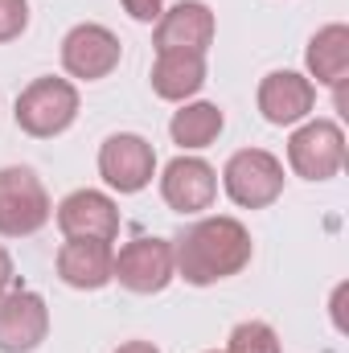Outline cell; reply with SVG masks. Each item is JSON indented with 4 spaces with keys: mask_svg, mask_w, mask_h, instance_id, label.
Here are the masks:
<instances>
[{
    "mask_svg": "<svg viewBox=\"0 0 349 353\" xmlns=\"http://www.w3.org/2000/svg\"><path fill=\"white\" fill-rule=\"evenodd\" d=\"M255 247H251V230L239 218H201L193 222L181 239L173 243V259H177V275L193 288H210L218 279L239 275L243 267L251 263Z\"/></svg>",
    "mask_w": 349,
    "mask_h": 353,
    "instance_id": "cell-1",
    "label": "cell"
},
{
    "mask_svg": "<svg viewBox=\"0 0 349 353\" xmlns=\"http://www.w3.org/2000/svg\"><path fill=\"white\" fill-rule=\"evenodd\" d=\"M12 119H17V128L25 136L54 140L79 119V87L70 79H54V74L50 79H33L17 94Z\"/></svg>",
    "mask_w": 349,
    "mask_h": 353,
    "instance_id": "cell-2",
    "label": "cell"
},
{
    "mask_svg": "<svg viewBox=\"0 0 349 353\" xmlns=\"http://www.w3.org/2000/svg\"><path fill=\"white\" fill-rule=\"evenodd\" d=\"M54 218L41 176L25 165L0 169V239H29Z\"/></svg>",
    "mask_w": 349,
    "mask_h": 353,
    "instance_id": "cell-3",
    "label": "cell"
},
{
    "mask_svg": "<svg viewBox=\"0 0 349 353\" xmlns=\"http://www.w3.org/2000/svg\"><path fill=\"white\" fill-rule=\"evenodd\" d=\"M222 189L235 205L263 210L283 193V161L267 148H239L222 169Z\"/></svg>",
    "mask_w": 349,
    "mask_h": 353,
    "instance_id": "cell-4",
    "label": "cell"
},
{
    "mask_svg": "<svg viewBox=\"0 0 349 353\" xmlns=\"http://www.w3.org/2000/svg\"><path fill=\"white\" fill-rule=\"evenodd\" d=\"M288 165L304 181H333L346 165V132L333 119H308L288 140Z\"/></svg>",
    "mask_w": 349,
    "mask_h": 353,
    "instance_id": "cell-5",
    "label": "cell"
},
{
    "mask_svg": "<svg viewBox=\"0 0 349 353\" xmlns=\"http://www.w3.org/2000/svg\"><path fill=\"white\" fill-rule=\"evenodd\" d=\"M111 279H119V283H123L128 292H136V296L165 292L177 279L173 243H169V239H136V243H128V247L115 255Z\"/></svg>",
    "mask_w": 349,
    "mask_h": 353,
    "instance_id": "cell-6",
    "label": "cell"
},
{
    "mask_svg": "<svg viewBox=\"0 0 349 353\" xmlns=\"http://www.w3.org/2000/svg\"><path fill=\"white\" fill-rule=\"evenodd\" d=\"M119 58H123V46H119V37L107 25L83 21V25H74L62 37V70L70 79L99 83V79H107L119 66Z\"/></svg>",
    "mask_w": 349,
    "mask_h": 353,
    "instance_id": "cell-7",
    "label": "cell"
},
{
    "mask_svg": "<svg viewBox=\"0 0 349 353\" xmlns=\"http://www.w3.org/2000/svg\"><path fill=\"white\" fill-rule=\"evenodd\" d=\"M99 173L115 193H140L157 176V152L136 132H115L99 148Z\"/></svg>",
    "mask_w": 349,
    "mask_h": 353,
    "instance_id": "cell-8",
    "label": "cell"
},
{
    "mask_svg": "<svg viewBox=\"0 0 349 353\" xmlns=\"http://www.w3.org/2000/svg\"><path fill=\"white\" fill-rule=\"evenodd\" d=\"M50 337V308L37 292L12 288L0 296V353H33Z\"/></svg>",
    "mask_w": 349,
    "mask_h": 353,
    "instance_id": "cell-9",
    "label": "cell"
},
{
    "mask_svg": "<svg viewBox=\"0 0 349 353\" xmlns=\"http://www.w3.org/2000/svg\"><path fill=\"white\" fill-rule=\"evenodd\" d=\"M214 12L201 0H181L161 12L152 46L157 54H206L214 46Z\"/></svg>",
    "mask_w": 349,
    "mask_h": 353,
    "instance_id": "cell-10",
    "label": "cell"
},
{
    "mask_svg": "<svg viewBox=\"0 0 349 353\" xmlns=\"http://www.w3.org/2000/svg\"><path fill=\"white\" fill-rule=\"evenodd\" d=\"M161 197L177 214H206L218 197V173L201 157H177L161 173Z\"/></svg>",
    "mask_w": 349,
    "mask_h": 353,
    "instance_id": "cell-11",
    "label": "cell"
},
{
    "mask_svg": "<svg viewBox=\"0 0 349 353\" xmlns=\"http://www.w3.org/2000/svg\"><path fill=\"white\" fill-rule=\"evenodd\" d=\"M317 107V83L308 74L296 70H271L259 83V111L267 123L275 128H292L300 119H308Z\"/></svg>",
    "mask_w": 349,
    "mask_h": 353,
    "instance_id": "cell-12",
    "label": "cell"
},
{
    "mask_svg": "<svg viewBox=\"0 0 349 353\" xmlns=\"http://www.w3.org/2000/svg\"><path fill=\"white\" fill-rule=\"evenodd\" d=\"M58 230L66 239H103L111 243L119 234V210L99 189H74L58 201Z\"/></svg>",
    "mask_w": 349,
    "mask_h": 353,
    "instance_id": "cell-13",
    "label": "cell"
},
{
    "mask_svg": "<svg viewBox=\"0 0 349 353\" xmlns=\"http://www.w3.org/2000/svg\"><path fill=\"white\" fill-rule=\"evenodd\" d=\"M111 267H115V251L103 239H66L58 251V275L66 288L79 292H99L111 283Z\"/></svg>",
    "mask_w": 349,
    "mask_h": 353,
    "instance_id": "cell-14",
    "label": "cell"
},
{
    "mask_svg": "<svg viewBox=\"0 0 349 353\" xmlns=\"http://www.w3.org/2000/svg\"><path fill=\"white\" fill-rule=\"evenodd\" d=\"M304 62H308V79H317L325 87H341L349 79V25L333 21V25L317 29L304 50Z\"/></svg>",
    "mask_w": 349,
    "mask_h": 353,
    "instance_id": "cell-15",
    "label": "cell"
},
{
    "mask_svg": "<svg viewBox=\"0 0 349 353\" xmlns=\"http://www.w3.org/2000/svg\"><path fill=\"white\" fill-rule=\"evenodd\" d=\"M148 79L161 99L185 103L206 87V54H157Z\"/></svg>",
    "mask_w": 349,
    "mask_h": 353,
    "instance_id": "cell-16",
    "label": "cell"
},
{
    "mask_svg": "<svg viewBox=\"0 0 349 353\" xmlns=\"http://www.w3.org/2000/svg\"><path fill=\"white\" fill-rule=\"evenodd\" d=\"M222 128H226V115H222L218 103H185L181 111H173V119H169L173 144L193 148V152L197 148H210L222 136Z\"/></svg>",
    "mask_w": 349,
    "mask_h": 353,
    "instance_id": "cell-17",
    "label": "cell"
},
{
    "mask_svg": "<svg viewBox=\"0 0 349 353\" xmlns=\"http://www.w3.org/2000/svg\"><path fill=\"white\" fill-rule=\"evenodd\" d=\"M226 353H279V337L267 321H243V325H235Z\"/></svg>",
    "mask_w": 349,
    "mask_h": 353,
    "instance_id": "cell-18",
    "label": "cell"
},
{
    "mask_svg": "<svg viewBox=\"0 0 349 353\" xmlns=\"http://www.w3.org/2000/svg\"><path fill=\"white\" fill-rule=\"evenodd\" d=\"M29 29V0H0V46Z\"/></svg>",
    "mask_w": 349,
    "mask_h": 353,
    "instance_id": "cell-19",
    "label": "cell"
},
{
    "mask_svg": "<svg viewBox=\"0 0 349 353\" xmlns=\"http://www.w3.org/2000/svg\"><path fill=\"white\" fill-rule=\"evenodd\" d=\"M165 4H169V0H123L128 17H132V21H140V25H148V21H161Z\"/></svg>",
    "mask_w": 349,
    "mask_h": 353,
    "instance_id": "cell-20",
    "label": "cell"
},
{
    "mask_svg": "<svg viewBox=\"0 0 349 353\" xmlns=\"http://www.w3.org/2000/svg\"><path fill=\"white\" fill-rule=\"evenodd\" d=\"M12 283H17V271H12V255L0 247V296L4 292H12Z\"/></svg>",
    "mask_w": 349,
    "mask_h": 353,
    "instance_id": "cell-21",
    "label": "cell"
},
{
    "mask_svg": "<svg viewBox=\"0 0 349 353\" xmlns=\"http://www.w3.org/2000/svg\"><path fill=\"white\" fill-rule=\"evenodd\" d=\"M115 353H161V350H157L152 341H123Z\"/></svg>",
    "mask_w": 349,
    "mask_h": 353,
    "instance_id": "cell-22",
    "label": "cell"
},
{
    "mask_svg": "<svg viewBox=\"0 0 349 353\" xmlns=\"http://www.w3.org/2000/svg\"><path fill=\"white\" fill-rule=\"evenodd\" d=\"M210 353H218V350H210Z\"/></svg>",
    "mask_w": 349,
    "mask_h": 353,
    "instance_id": "cell-23",
    "label": "cell"
}]
</instances>
